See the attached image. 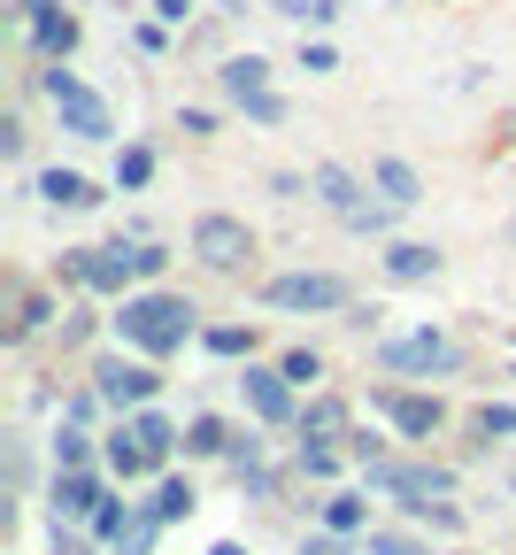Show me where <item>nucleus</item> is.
I'll return each mask as SVG.
<instances>
[{"label":"nucleus","instance_id":"obj_1","mask_svg":"<svg viewBox=\"0 0 516 555\" xmlns=\"http://www.w3.org/2000/svg\"><path fill=\"white\" fill-rule=\"evenodd\" d=\"M116 332H124L131 347H146V356H178V347L193 339V309H185L178 294H139V301H124Z\"/></svg>","mask_w":516,"mask_h":555},{"label":"nucleus","instance_id":"obj_2","mask_svg":"<svg viewBox=\"0 0 516 555\" xmlns=\"http://www.w3.org/2000/svg\"><path fill=\"white\" fill-rule=\"evenodd\" d=\"M362 470H371V486H386V494H401L409 509H448V494H455V470H431V463H362Z\"/></svg>","mask_w":516,"mask_h":555},{"label":"nucleus","instance_id":"obj_3","mask_svg":"<svg viewBox=\"0 0 516 555\" xmlns=\"http://www.w3.org/2000/svg\"><path fill=\"white\" fill-rule=\"evenodd\" d=\"M47 101H54L62 131H78V139H108V131H116V124H108V101H101L93 86H78V78H69L62 62L47 69Z\"/></svg>","mask_w":516,"mask_h":555},{"label":"nucleus","instance_id":"obj_4","mask_svg":"<svg viewBox=\"0 0 516 555\" xmlns=\"http://www.w3.org/2000/svg\"><path fill=\"white\" fill-rule=\"evenodd\" d=\"M378 363L401 371V378H448L463 356H455L448 332H409V339H386V347H378Z\"/></svg>","mask_w":516,"mask_h":555},{"label":"nucleus","instance_id":"obj_5","mask_svg":"<svg viewBox=\"0 0 516 555\" xmlns=\"http://www.w3.org/2000/svg\"><path fill=\"white\" fill-rule=\"evenodd\" d=\"M262 301H270V309H301V317H317V309H339L347 286H339L332 270H285V278H270V286H262Z\"/></svg>","mask_w":516,"mask_h":555},{"label":"nucleus","instance_id":"obj_6","mask_svg":"<svg viewBox=\"0 0 516 555\" xmlns=\"http://www.w3.org/2000/svg\"><path fill=\"white\" fill-rule=\"evenodd\" d=\"M69 278H86L101 294H124L131 278H146V262H139V247H86V255H69Z\"/></svg>","mask_w":516,"mask_h":555},{"label":"nucleus","instance_id":"obj_7","mask_svg":"<svg viewBox=\"0 0 516 555\" xmlns=\"http://www.w3.org/2000/svg\"><path fill=\"white\" fill-rule=\"evenodd\" d=\"M193 255H201L208 270H240V262L255 255V240H247L240 217H201V224H193Z\"/></svg>","mask_w":516,"mask_h":555},{"label":"nucleus","instance_id":"obj_8","mask_svg":"<svg viewBox=\"0 0 516 555\" xmlns=\"http://www.w3.org/2000/svg\"><path fill=\"white\" fill-rule=\"evenodd\" d=\"M93 378H101V401H108V409H139L146 393H155V371H146V363H116V356H108Z\"/></svg>","mask_w":516,"mask_h":555},{"label":"nucleus","instance_id":"obj_9","mask_svg":"<svg viewBox=\"0 0 516 555\" xmlns=\"http://www.w3.org/2000/svg\"><path fill=\"white\" fill-rule=\"evenodd\" d=\"M240 386H247V409L262 416V425H285L293 416V378L285 371H247Z\"/></svg>","mask_w":516,"mask_h":555},{"label":"nucleus","instance_id":"obj_10","mask_svg":"<svg viewBox=\"0 0 516 555\" xmlns=\"http://www.w3.org/2000/svg\"><path fill=\"white\" fill-rule=\"evenodd\" d=\"M93 509H101V486L86 470H62L54 478V525H86Z\"/></svg>","mask_w":516,"mask_h":555},{"label":"nucleus","instance_id":"obj_11","mask_svg":"<svg viewBox=\"0 0 516 555\" xmlns=\"http://www.w3.org/2000/svg\"><path fill=\"white\" fill-rule=\"evenodd\" d=\"M386 416L409 433V440H424V433H439V401H424V393H386Z\"/></svg>","mask_w":516,"mask_h":555},{"label":"nucleus","instance_id":"obj_12","mask_svg":"<svg viewBox=\"0 0 516 555\" xmlns=\"http://www.w3.org/2000/svg\"><path fill=\"white\" fill-rule=\"evenodd\" d=\"M386 270L401 278V286H424V278L439 270V247H424V240H401V247H386Z\"/></svg>","mask_w":516,"mask_h":555},{"label":"nucleus","instance_id":"obj_13","mask_svg":"<svg viewBox=\"0 0 516 555\" xmlns=\"http://www.w3.org/2000/svg\"><path fill=\"white\" fill-rule=\"evenodd\" d=\"M216 78H224L232 101H247V93H270V86H262V78H270V62H262V54H232L224 69H216Z\"/></svg>","mask_w":516,"mask_h":555},{"label":"nucleus","instance_id":"obj_14","mask_svg":"<svg viewBox=\"0 0 516 555\" xmlns=\"http://www.w3.org/2000/svg\"><path fill=\"white\" fill-rule=\"evenodd\" d=\"M108 470H116V478H139V470H155V448H146V440L124 425V433L108 440Z\"/></svg>","mask_w":516,"mask_h":555},{"label":"nucleus","instance_id":"obj_15","mask_svg":"<svg viewBox=\"0 0 516 555\" xmlns=\"http://www.w3.org/2000/svg\"><path fill=\"white\" fill-rule=\"evenodd\" d=\"M378 193H386L394 208H416V201H424V185H416V170H409L401 155H386V163H378Z\"/></svg>","mask_w":516,"mask_h":555},{"label":"nucleus","instance_id":"obj_16","mask_svg":"<svg viewBox=\"0 0 516 555\" xmlns=\"http://www.w3.org/2000/svg\"><path fill=\"white\" fill-rule=\"evenodd\" d=\"M39 193H47L54 208H93V201H101V193H93L78 170H47V178H39Z\"/></svg>","mask_w":516,"mask_h":555},{"label":"nucleus","instance_id":"obj_17","mask_svg":"<svg viewBox=\"0 0 516 555\" xmlns=\"http://www.w3.org/2000/svg\"><path fill=\"white\" fill-rule=\"evenodd\" d=\"M309 185H317V201H324V208H339V217L362 201V193H354V178H347L339 163H317V178H309Z\"/></svg>","mask_w":516,"mask_h":555},{"label":"nucleus","instance_id":"obj_18","mask_svg":"<svg viewBox=\"0 0 516 555\" xmlns=\"http://www.w3.org/2000/svg\"><path fill=\"white\" fill-rule=\"evenodd\" d=\"M31 39H39V54H47V62H62L69 47H78V24H69V16H39V24H31Z\"/></svg>","mask_w":516,"mask_h":555},{"label":"nucleus","instance_id":"obj_19","mask_svg":"<svg viewBox=\"0 0 516 555\" xmlns=\"http://www.w3.org/2000/svg\"><path fill=\"white\" fill-rule=\"evenodd\" d=\"M301 433H309L317 448H324V440H339V433H347V409H339V401H317V409L301 416Z\"/></svg>","mask_w":516,"mask_h":555},{"label":"nucleus","instance_id":"obj_20","mask_svg":"<svg viewBox=\"0 0 516 555\" xmlns=\"http://www.w3.org/2000/svg\"><path fill=\"white\" fill-rule=\"evenodd\" d=\"M131 433H139L146 448H155V463H163V455H170V440H178V433H170V416H163V409H139V416H131Z\"/></svg>","mask_w":516,"mask_h":555},{"label":"nucleus","instance_id":"obj_21","mask_svg":"<svg viewBox=\"0 0 516 555\" xmlns=\"http://www.w3.org/2000/svg\"><path fill=\"white\" fill-rule=\"evenodd\" d=\"M146 517H155V525H178V517H193V494H185V486L170 478L163 494H155V509H146Z\"/></svg>","mask_w":516,"mask_h":555},{"label":"nucleus","instance_id":"obj_22","mask_svg":"<svg viewBox=\"0 0 516 555\" xmlns=\"http://www.w3.org/2000/svg\"><path fill=\"white\" fill-rule=\"evenodd\" d=\"M324 532H362V502L354 494H332L324 502Z\"/></svg>","mask_w":516,"mask_h":555},{"label":"nucleus","instance_id":"obj_23","mask_svg":"<svg viewBox=\"0 0 516 555\" xmlns=\"http://www.w3.org/2000/svg\"><path fill=\"white\" fill-rule=\"evenodd\" d=\"M146 178H155V155H146V147H124V155H116V185H146Z\"/></svg>","mask_w":516,"mask_h":555},{"label":"nucleus","instance_id":"obj_24","mask_svg":"<svg viewBox=\"0 0 516 555\" xmlns=\"http://www.w3.org/2000/svg\"><path fill=\"white\" fill-rule=\"evenodd\" d=\"M386 208H394V201H354L347 224H354V232H386Z\"/></svg>","mask_w":516,"mask_h":555},{"label":"nucleus","instance_id":"obj_25","mask_svg":"<svg viewBox=\"0 0 516 555\" xmlns=\"http://www.w3.org/2000/svg\"><path fill=\"white\" fill-rule=\"evenodd\" d=\"M278 371H285V378H293V386H309V378H324V363H317V356H309V347H293V356H285V363H278Z\"/></svg>","mask_w":516,"mask_h":555},{"label":"nucleus","instance_id":"obj_26","mask_svg":"<svg viewBox=\"0 0 516 555\" xmlns=\"http://www.w3.org/2000/svg\"><path fill=\"white\" fill-rule=\"evenodd\" d=\"M54 463H62V470H86V433H78V425L54 440Z\"/></svg>","mask_w":516,"mask_h":555},{"label":"nucleus","instance_id":"obj_27","mask_svg":"<svg viewBox=\"0 0 516 555\" xmlns=\"http://www.w3.org/2000/svg\"><path fill=\"white\" fill-rule=\"evenodd\" d=\"M240 108H247V116H255V124H285V101H278V93H247V101H240Z\"/></svg>","mask_w":516,"mask_h":555},{"label":"nucleus","instance_id":"obj_28","mask_svg":"<svg viewBox=\"0 0 516 555\" xmlns=\"http://www.w3.org/2000/svg\"><path fill=\"white\" fill-rule=\"evenodd\" d=\"M124 517H131L124 502H101V509H93V532H101V540H116V532H124Z\"/></svg>","mask_w":516,"mask_h":555},{"label":"nucleus","instance_id":"obj_29","mask_svg":"<svg viewBox=\"0 0 516 555\" xmlns=\"http://www.w3.org/2000/svg\"><path fill=\"white\" fill-rule=\"evenodd\" d=\"M208 347H216V356H247V332L224 324V332H208Z\"/></svg>","mask_w":516,"mask_h":555},{"label":"nucleus","instance_id":"obj_30","mask_svg":"<svg viewBox=\"0 0 516 555\" xmlns=\"http://www.w3.org/2000/svg\"><path fill=\"white\" fill-rule=\"evenodd\" d=\"M371 555H424V547L401 540V532H371Z\"/></svg>","mask_w":516,"mask_h":555},{"label":"nucleus","instance_id":"obj_31","mask_svg":"<svg viewBox=\"0 0 516 555\" xmlns=\"http://www.w3.org/2000/svg\"><path fill=\"white\" fill-rule=\"evenodd\" d=\"M478 433L493 440V433H516V409H478Z\"/></svg>","mask_w":516,"mask_h":555},{"label":"nucleus","instance_id":"obj_32","mask_svg":"<svg viewBox=\"0 0 516 555\" xmlns=\"http://www.w3.org/2000/svg\"><path fill=\"white\" fill-rule=\"evenodd\" d=\"M185 448H201V455H216V448H224V425H208V416H201V425H193V440Z\"/></svg>","mask_w":516,"mask_h":555},{"label":"nucleus","instance_id":"obj_33","mask_svg":"<svg viewBox=\"0 0 516 555\" xmlns=\"http://www.w3.org/2000/svg\"><path fill=\"white\" fill-rule=\"evenodd\" d=\"M339 540H347V532H317V540H301V555H347Z\"/></svg>","mask_w":516,"mask_h":555},{"label":"nucleus","instance_id":"obj_34","mask_svg":"<svg viewBox=\"0 0 516 555\" xmlns=\"http://www.w3.org/2000/svg\"><path fill=\"white\" fill-rule=\"evenodd\" d=\"M185 9L193 0H155V16H170V24H185Z\"/></svg>","mask_w":516,"mask_h":555},{"label":"nucleus","instance_id":"obj_35","mask_svg":"<svg viewBox=\"0 0 516 555\" xmlns=\"http://www.w3.org/2000/svg\"><path fill=\"white\" fill-rule=\"evenodd\" d=\"M24 16H31V24H39V16H54V9H47V0H24Z\"/></svg>","mask_w":516,"mask_h":555},{"label":"nucleus","instance_id":"obj_36","mask_svg":"<svg viewBox=\"0 0 516 555\" xmlns=\"http://www.w3.org/2000/svg\"><path fill=\"white\" fill-rule=\"evenodd\" d=\"M208 555H240V540H224V547H208Z\"/></svg>","mask_w":516,"mask_h":555},{"label":"nucleus","instance_id":"obj_37","mask_svg":"<svg viewBox=\"0 0 516 555\" xmlns=\"http://www.w3.org/2000/svg\"><path fill=\"white\" fill-rule=\"evenodd\" d=\"M508 131H516V116H508Z\"/></svg>","mask_w":516,"mask_h":555}]
</instances>
